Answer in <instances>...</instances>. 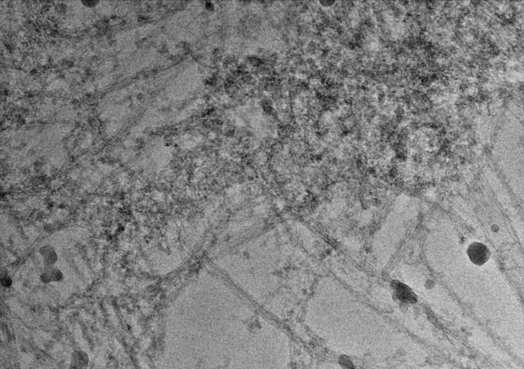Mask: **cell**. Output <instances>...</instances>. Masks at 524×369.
<instances>
[{
  "instance_id": "6da1fadb",
  "label": "cell",
  "mask_w": 524,
  "mask_h": 369,
  "mask_svg": "<svg viewBox=\"0 0 524 369\" xmlns=\"http://www.w3.org/2000/svg\"><path fill=\"white\" fill-rule=\"evenodd\" d=\"M467 253L469 261L478 266L486 264L491 257V252L488 247L479 242L471 243L467 248Z\"/></svg>"
},
{
  "instance_id": "7a4b0ae2",
  "label": "cell",
  "mask_w": 524,
  "mask_h": 369,
  "mask_svg": "<svg viewBox=\"0 0 524 369\" xmlns=\"http://www.w3.org/2000/svg\"><path fill=\"white\" fill-rule=\"evenodd\" d=\"M394 294L396 298L402 302L405 303H415L417 301V295L408 286L400 282H394L393 286Z\"/></svg>"
},
{
  "instance_id": "3957f363",
  "label": "cell",
  "mask_w": 524,
  "mask_h": 369,
  "mask_svg": "<svg viewBox=\"0 0 524 369\" xmlns=\"http://www.w3.org/2000/svg\"><path fill=\"white\" fill-rule=\"evenodd\" d=\"M40 279L42 283H57L64 279V274L61 270L54 266L44 267L43 271L40 275Z\"/></svg>"
},
{
  "instance_id": "277c9868",
  "label": "cell",
  "mask_w": 524,
  "mask_h": 369,
  "mask_svg": "<svg viewBox=\"0 0 524 369\" xmlns=\"http://www.w3.org/2000/svg\"><path fill=\"white\" fill-rule=\"evenodd\" d=\"M89 356L83 350H75L70 359V369H87L89 365Z\"/></svg>"
},
{
  "instance_id": "5b68a950",
  "label": "cell",
  "mask_w": 524,
  "mask_h": 369,
  "mask_svg": "<svg viewBox=\"0 0 524 369\" xmlns=\"http://www.w3.org/2000/svg\"><path fill=\"white\" fill-rule=\"evenodd\" d=\"M39 254L43 259L44 267L55 266L58 255L55 248L50 245H46L39 249Z\"/></svg>"
},
{
  "instance_id": "8992f818",
  "label": "cell",
  "mask_w": 524,
  "mask_h": 369,
  "mask_svg": "<svg viewBox=\"0 0 524 369\" xmlns=\"http://www.w3.org/2000/svg\"><path fill=\"white\" fill-rule=\"evenodd\" d=\"M340 364H341L343 369H354V366L352 362L349 358L343 356L340 358Z\"/></svg>"
},
{
  "instance_id": "52a82bcc",
  "label": "cell",
  "mask_w": 524,
  "mask_h": 369,
  "mask_svg": "<svg viewBox=\"0 0 524 369\" xmlns=\"http://www.w3.org/2000/svg\"><path fill=\"white\" fill-rule=\"evenodd\" d=\"M1 284L4 287H10L12 284V279L10 276H8V275L3 276L1 278Z\"/></svg>"
}]
</instances>
